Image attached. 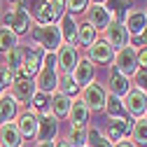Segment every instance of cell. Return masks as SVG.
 <instances>
[{
    "mask_svg": "<svg viewBox=\"0 0 147 147\" xmlns=\"http://www.w3.org/2000/svg\"><path fill=\"white\" fill-rule=\"evenodd\" d=\"M30 40L35 47H40L42 51H49V54H56L59 47L63 45L61 40V30L56 24H49V26H30L28 30Z\"/></svg>",
    "mask_w": 147,
    "mask_h": 147,
    "instance_id": "1",
    "label": "cell"
},
{
    "mask_svg": "<svg viewBox=\"0 0 147 147\" xmlns=\"http://www.w3.org/2000/svg\"><path fill=\"white\" fill-rule=\"evenodd\" d=\"M38 94V86H35V80L28 77L24 70H16L14 72V82L9 86V96L19 103V105H30L33 96Z\"/></svg>",
    "mask_w": 147,
    "mask_h": 147,
    "instance_id": "2",
    "label": "cell"
},
{
    "mask_svg": "<svg viewBox=\"0 0 147 147\" xmlns=\"http://www.w3.org/2000/svg\"><path fill=\"white\" fill-rule=\"evenodd\" d=\"M105 98H107V89L100 82H91L80 89V100L89 107V112H100L105 110Z\"/></svg>",
    "mask_w": 147,
    "mask_h": 147,
    "instance_id": "3",
    "label": "cell"
},
{
    "mask_svg": "<svg viewBox=\"0 0 147 147\" xmlns=\"http://www.w3.org/2000/svg\"><path fill=\"white\" fill-rule=\"evenodd\" d=\"M84 21L89 26H94L98 33H103L110 24L115 21V12L110 9L107 5H89L84 9Z\"/></svg>",
    "mask_w": 147,
    "mask_h": 147,
    "instance_id": "4",
    "label": "cell"
},
{
    "mask_svg": "<svg viewBox=\"0 0 147 147\" xmlns=\"http://www.w3.org/2000/svg\"><path fill=\"white\" fill-rule=\"evenodd\" d=\"M112 70L119 75L131 80L138 70V59H136V49L133 47H124L119 51H115V61H112Z\"/></svg>",
    "mask_w": 147,
    "mask_h": 147,
    "instance_id": "5",
    "label": "cell"
},
{
    "mask_svg": "<svg viewBox=\"0 0 147 147\" xmlns=\"http://www.w3.org/2000/svg\"><path fill=\"white\" fill-rule=\"evenodd\" d=\"M124 103V110H126V117L128 119H142L145 117V110H147V94H142V91L138 89H131L128 94L121 98Z\"/></svg>",
    "mask_w": 147,
    "mask_h": 147,
    "instance_id": "6",
    "label": "cell"
},
{
    "mask_svg": "<svg viewBox=\"0 0 147 147\" xmlns=\"http://www.w3.org/2000/svg\"><path fill=\"white\" fill-rule=\"evenodd\" d=\"M77 61H80V49L72 47V45H61L59 51H56V72H59V77L61 75H72Z\"/></svg>",
    "mask_w": 147,
    "mask_h": 147,
    "instance_id": "7",
    "label": "cell"
},
{
    "mask_svg": "<svg viewBox=\"0 0 147 147\" xmlns=\"http://www.w3.org/2000/svg\"><path fill=\"white\" fill-rule=\"evenodd\" d=\"M128 30L124 28V24L121 21H112L105 30H103V42L107 45V47H112L115 51H119V49H124V47H128Z\"/></svg>",
    "mask_w": 147,
    "mask_h": 147,
    "instance_id": "8",
    "label": "cell"
},
{
    "mask_svg": "<svg viewBox=\"0 0 147 147\" xmlns=\"http://www.w3.org/2000/svg\"><path fill=\"white\" fill-rule=\"evenodd\" d=\"M33 80H35V86H38L40 94L51 96L54 91H59V72H56L54 65H40L38 75H35Z\"/></svg>",
    "mask_w": 147,
    "mask_h": 147,
    "instance_id": "9",
    "label": "cell"
},
{
    "mask_svg": "<svg viewBox=\"0 0 147 147\" xmlns=\"http://www.w3.org/2000/svg\"><path fill=\"white\" fill-rule=\"evenodd\" d=\"M131 124H133V119H128V117H124V119H110V124L105 126L103 136L112 145H117L119 140H128V136H131Z\"/></svg>",
    "mask_w": 147,
    "mask_h": 147,
    "instance_id": "10",
    "label": "cell"
},
{
    "mask_svg": "<svg viewBox=\"0 0 147 147\" xmlns=\"http://www.w3.org/2000/svg\"><path fill=\"white\" fill-rule=\"evenodd\" d=\"M121 24L128 30V35H142V30L147 28V12L138 9V7H131V9H126Z\"/></svg>",
    "mask_w": 147,
    "mask_h": 147,
    "instance_id": "11",
    "label": "cell"
},
{
    "mask_svg": "<svg viewBox=\"0 0 147 147\" xmlns=\"http://www.w3.org/2000/svg\"><path fill=\"white\" fill-rule=\"evenodd\" d=\"M86 59L94 63V65H112V61H115V49L107 47L103 40H96L94 45L86 49Z\"/></svg>",
    "mask_w": 147,
    "mask_h": 147,
    "instance_id": "12",
    "label": "cell"
},
{
    "mask_svg": "<svg viewBox=\"0 0 147 147\" xmlns=\"http://www.w3.org/2000/svg\"><path fill=\"white\" fill-rule=\"evenodd\" d=\"M70 77L75 80V84L82 89V86H86V84L94 82V77H96V65L91 63L86 56H80V61H77V65H75V70H72Z\"/></svg>",
    "mask_w": 147,
    "mask_h": 147,
    "instance_id": "13",
    "label": "cell"
},
{
    "mask_svg": "<svg viewBox=\"0 0 147 147\" xmlns=\"http://www.w3.org/2000/svg\"><path fill=\"white\" fill-rule=\"evenodd\" d=\"M59 136V119L54 117V115H42L38 119V136H35V140L38 142H47Z\"/></svg>",
    "mask_w": 147,
    "mask_h": 147,
    "instance_id": "14",
    "label": "cell"
},
{
    "mask_svg": "<svg viewBox=\"0 0 147 147\" xmlns=\"http://www.w3.org/2000/svg\"><path fill=\"white\" fill-rule=\"evenodd\" d=\"M42 56H45V51L40 49V47H24V65H21V70L26 72L28 77H35L38 75V70H40V65H42Z\"/></svg>",
    "mask_w": 147,
    "mask_h": 147,
    "instance_id": "15",
    "label": "cell"
},
{
    "mask_svg": "<svg viewBox=\"0 0 147 147\" xmlns=\"http://www.w3.org/2000/svg\"><path fill=\"white\" fill-rule=\"evenodd\" d=\"M38 115H33L30 110H26V112H21L19 117H16V128H19V133H21V138L24 140H30V138H35L38 136Z\"/></svg>",
    "mask_w": 147,
    "mask_h": 147,
    "instance_id": "16",
    "label": "cell"
},
{
    "mask_svg": "<svg viewBox=\"0 0 147 147\" xmlns=\"http://www.w3.org/2000/svg\"><path fill=\"white\" fill-rule=\"evenodd\" d=\"M56 26H59V30H61L63 45L77 47V21H75V16H72V14H63L61 19L56 21Z\"/></svg>",
    "mask_w": 147,
    "mask_h": 147,
    "instance_id": "17",
    "label": "cell"
},
{
    "mask_svg": "<svg viewBox=\"0 0 147 147\" xmlns=\"http://www.w3.org/2000/svg\"><path fill=\"white\" fill-rule=\"evenodd\" d=\"M16 117H19V103L9 96V91H3L0 94V126L14 121Z\"/></svg>",
    "mask_w": 147,
    "mask_h": 147,
    "instance_id": "18",
    "label": "cell"
},
{
    "mask_svg": "<svg viewBox=\"0 0 147 147\" xmlns=\"http://www.w3.org/2000/svg\"><path fill=\"white\" fill-rule=\"evenodd\" d=\"M105 89H107V94H112V96H117V98H124L128 91L133 89V84H131V80L128 77H124V75H119V72H110V80H107V84H105Z\"/></svg>",
    "mask_w": 147,
    "mask_h": 147,
    "instance_id": "19",
    "label": "cell"
},
{
    "mask_svg": "<svg viewBox=\"0 0 147 147\" xmlns=\"http://www.w3.org/2000/svg\"><path fill=\"white\" fill-rule=\"evenodd\" d=\"M0 147H24V138L14 121L0 126Z\"/></svg>",
    "mask_w": 147,
    "mask_h": 147,
    "instance_id": "20",
    "label": "cell"
},
{
    "mask_svg": "<svg viewBox=\"0 0 147 147\" xmlns=\"http://www.w3.org/2000/svg\"><path fill=\"white\" fill-rule=\"evenodd\" d=\"M70 103H72V98L63 96L61 91H54V94L49 96V112L56 119H65L68 112H70Z\"/></svg>",
    "mask_w": 147,
    "mask_h": 147,
    "instance_id": "21",
    "label": "cell"
},
{
    "mask_svg": "<svg viewBox=\"0 0 147 147\" xmlns=\"http://www.w3.org/2000/svg\"><path fill=\"white\" fill-rule=\"evenodd\" d=\"M68 119H70L72 126H89V121H91V112H89V107H86L80 98H75V100L70 103Z\"/></svg>",
    "mask_w": 147,
    "mask_h": 147,
    "instance_id": "22",
    "label": "cell"
},
{
    "mask_svg": "<svg viewBox=\"0 0 147 147\" xmlns=\"http://www.w3.org/2000/svg\"><path fill=\"white\" fill-rule=\"evenodd\" d=\"M30 26H33V19H30L26 5H24V3L16 5V9H14V21H12V30H14L16 35H26V33L30 30Z\"/></svg>",
    "mask_w": 147,
    "mask_h": 147,
    "instance_id": "23",
    "label": "cell"
},
{
    "mask_svg": "<svg viewBox=\"0 0 147 147\" xmlns=\"http://www.w3.org/2000/svg\"><path fill=\"white\" fill-rule=\"evenodd\" d=\"M98 35H100V33H98L94 26H89L86 21L77 24V49H80V47L89 49L91 45H94V42L98 40Z\"/></svg>",
    "mask_w": 147,
    "mask_h": 147,
    "instance_id": "24",
    "label": "cell"
},
{
    "mask_svg": "<svg viewBox=\"0 0 147 147\" xmlns=\"http://www.w3.org/2000/svg\"><path fill=\"white\" fill-rule=\"evenodd\" d=\"M128 140H131L136 147H147V119H136L131 124V136H128Z\"/></svg>",
    "mask_w": 147,
    "mask_h": 147,
    "instance_id": "25",
    "label": "cell"
},
{
    "mask_svg": "<svg viewBox=\"0 0 147 147\" xmlns=\"http://www.w3.org/2000/svg\"><path fill=\"white\" fill-rule=\"evenodd\" d=\"M103 112H105L110 119H124V117H126V110H124L121 98H117V96H112V94H107V98H105V110H103Z\"/></svg>",
    "mask_w": 147,
    "mask_h": 147,
    "instance_id": "26",
    "label": "cell"
},
{
    "mask_svg": "<svg viewBox=\"0 0 147 147\" xmlns=\"http://www.w3.org/2000/svg\"><path fill=\"white\" fill-rule=\"evenodd\" d=\"M65 142H70L72 147H86V126H68L65 131Z\"/></svg>",
    "mask_w": 147,
    "mask_h": 147,
    "instance_id": "27",
    "label": "cell"
},
{
    "mask_svg": "<svg viewBox=\"0 0 147 147\" xmlns=\"http://www.w3.org/2000/svg\"><path fill=\"white\" fill-rule=\"evenodd\" d=\"M5 65H7L12 72L21 70V65H24V47H21V45L12 47V49L5 54Z\"/></svg>",
    "mask_w": 147,
    "mask_h": 147,
    "instance_id": "28",
    "label": "cell"
},
{
    "mask_svg": "<svg viewBox=\"0 0 147 147\" xmlns=\"http://www.w3.org/2000/svg\"><path fill=\"white\" fill-rule=\"evenodd\" d=\"M16 45H19V35L7 26H0V54H7Z\"/></svg>",
    "mask_w": 147,
    "mask_h": 147,
    "instance_id": "29",
    "label": "cell"
},
{
    "mask_svg": "<svg viewBox=\"0 0 147 147\" xmlns=\"http://www.w3.org/2000/svg\"><path fill=\"white\" fill-rule=\"evenodd\" d=\"M86 147H112V142L100 133V128L86 126Z\"/></svg>",
    "mask_w": 147,
    "mask_h": 147,
    "instance_id": "30",
    "label": "cell"
},
{
    "mask_svg": "<svg viewBox=\"0 0 147 147\" xmlns=\"http://www.w3.org/2000/svg\"><path fill=\"white\" fill-rule=\"evenodd\" d=\"M30 112L38 115V117H42V115H51V112H49V96L38 91V94L33 96V100H30Z\"/></svg>",
    "mask_w": 147,
    "mask_h": 147,
    "instance_id": "31",
    "label": "cell"
},
{
    "mask_svg": "<svg viewBox=\"0 0 147 147\" xmlns=\"http://www.w3.org/2000/svg\"><path fill=\"white\" fill-rule=\"evenodd\" d=\"M59 91H61L63 96L72 98V96L80 94V86L75 84V80H72L70 75H61V77H59Z\"/></svg>",
    "mask_w": 147,
    "mask_h": 147,
    "instance_id": "32",
    "label": "cell"
},
{
    "mask_svg": "<svg viewBox=\"0 0 147 147\" xmlns=\"http://www.w3.org/2000/svg\"><path fill=\"white\" fill-rule=\"evenodd\" d=\"M49 12H51V21L56 24L63 14H68V9H65V0H49Z\"/></svg>",
    "mask_w": 147,
    "mask_h": 147,
    "instance_id": "33",
    "label": "cell"
},
{
    "mask_svg": "<svg viewBox=\"0 0 147 147\" xmlns=\"http://www.w3.org/2000/svg\"><path fill=\"white\" fill-rule=\"evenodd\" d=\"M12 82H14V72L3 63V65H0V94L7 91V89L12 86Z\"/></svg>",
    "mask_w": 147,
    "mask_h": 147,
    "instance_id": "34",
    "label": "cell"
},
{
    "mask_svg": "<svg viewBox=\"0 0 147 147\" xmlns=\"http://www.w3.org/2000/svg\"><path fill=\"white\" fill-rule=\"evenodd\" d=\"M131 84H133V89H138V91H142V94H147V70H136V75L131 77Z\"/></svg>",
    "mask_w": 147,
    "mask_h": 147,
    "instance_id": "35",
    "label": "cell"
},
{
    "mask_svg": "<svg viewBox=\"0 0 147 147\" xmlns=\"http://www.w3.org/2000/svg\"><path fill=\"white\" fill-rule=\"evenodd\" d=\"M86 7H89V0H65L68 14H84Z\"/></svg>",
    "mask_w": 147,
    "mask_h": 147,
    "instance_id": "36",
    "label": "cell"
},
{
    "mask_svg": "<svg viewBox=\"0 0 147 147\" xmlns=\"http://www.w3.org/2000/svg\"><path fill=\"white\" fill-rule=\"evenodd\" d=\"M136 59H138V68L140 70H147V47H142V49L136 51Z\"/></svg>",
    "mask_w": 147,
    "mask_h": 147,
    "instance_id": "37",
    "label": "cell"
},
{
    "mask_svg": "<svg viewBox=\"0 0 147 147\" xmlns=\"http://www.w3.org/2000/svg\"><path fill=\"white\" fill-rule=\"evenodd\" d=\"M12 21H14V9H7V12H3V26L12 28Z\"/></svg>",
    "mask_w": 147,
    "mask_h": 147,
    "instance_id": "38",
    "label": "cell"
},
{
    "mask_svg": "<svg viewBox=\"0 0 147 147\" xmlns=\"http://www.w3.org/2000/svg\"><path fill=\"white\" fill-rule=\"evenodd\" d=\"M112 147H136V145H133L131 140H119V142H117V145H112Z\"/></svg>",
    "mask_w": 147,
    "mask_h": 147,
    "instance_id": "39",
    "label": "cell"
},
{
    "mask_svg": "<svg viewBox=\"0 0 147 147\" xmlns=\"http://www.w3.org/2000/svg\"><path fill=\"white\" fill-rule=\"evenodd\" d=\"M54 147H72V145L65 142V140H59V142H54Z\"/></svg>",
    "mask_w": 147,
    "mask_h": 147,
    "instance_id": "40",
    "label": "cell"
},
{
    "mask_svg": "<svg viewBox=\"0 0 147 147\" xmlns=\"http://www.w3.org/2000/svg\"><path fill=\"white\" fill-rule=\"evenodd\" d=\"M35 147H54V142H51V140H47V142H38Z\"/></svg>",
    "mask_w": 147,
    "mask_h": 147,
    "instance_id": "41",
    "label": "cell"
},
{
    "mask_svg": "<svg viewBox=\"0 0 147 147\" xmlns=\"http://www.w3.org/2000/svg\"><path fill=\"white\" fill-rule=\"evenodd\" d=\"M107 0H89V5H105Z\"/></svg>",
    "mask_w": 147,
    "mask_h": 147,
    "instance_id": "42",
    "label": "cell"
},
{
    "mask_svg": "<svg viewBox=\"0 0 147 147\" xmlns=\"http://www.w3.org/2000/svg\"><path fill=\"white\" fill-rule=\"evenodd\" d=\"M7 3H9V5H21L24 0H7Z\"/></svg>",
    "mask_w": 147,
    "mask_h": 147,
    "instance_id": "43",
    "label": "cell"
},
{
    "mask_svg": "<svg viewBox=\"0 0 147 147\" xmlns=\"http://www.w3.org/2000/svg\"><path fill=\"white\" fill-rule=\"evenodd\" d=\"M142 40H145V47H147V28L142 30Z\"/></svg>",
    "mask_w": 147,
    "mask_h": 147,
    "instance_id": "44",
    "label": "cell"
},
{
    "mask_svg": "<svg viewBox=\"0 0 147 147\" xmlns=\"http://www.w3.org/2000/svg\"><path fill=\"white\" fill-rule=\"evenodd\" d=\"M0 16H3V0H0Z\"/></svg>",
    "mask_w": 147,
    "mask_h": 147,
    "instance_id": "45",
    "label": "cell"
},
{
    "mask_svg": "<svg viewBox=\"0 0 147 147\" xmlns=\"http://www.w3.org/2000/svg\"><path fill=\"white\" fill-rule=\"evenodd\" d=\"M145 119H147V110H145Z\"/></svg>",
    "mask_w": 147,
    "mask_h": 147,
    "instance_id": "46",
    "label": "cell"
},
{
    "mask_svg": "<svg viewBox=\"0 0 147 147\" xmlns=\"http://www.w3.org/2000/svg\"><path fill=\"white\" fill-rule=\"evenodd\" d=\"M47 3H49V0H47Z\"/></svg>",
    "mask_w": 147,
    "mask_h": 147,
    "instance_id": "47",
    "label": "cell"
},
{
    "mask_svg": "<svg viewBox=\"0 0 147 147\" xmlns=\"http://www.w3.org/2000/svg\"><path fill=\"white\" fill-rule=\"evenodd\" d=\"M145 12H147V9H145Z\"/></svg>",
    "mask_w": 147,
    "mask_h": 147,
    "instance_id": "48",
    "label": "cell"
}]
</instances>
